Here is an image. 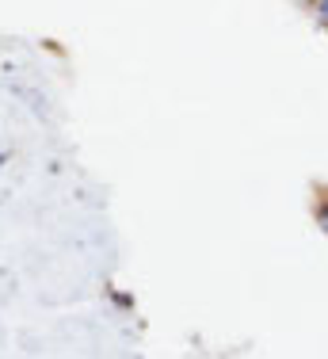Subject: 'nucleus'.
Here are the masks:
<instances>
[{"instance_id": "nucleus-1", "label": "nucleus", "mask_w": 328, "mask_h": 359, "mask_svg": "<svg viewBox=\"0 0 328 359\" xmlns=\"http://www.w3.org/2000/svg\"><path fill=\"white\" fill-rule=\"evenodd\" d=\"M317 20L328 23V0H317Z\"/></svg>"}, {"instance_id": "nucleus-2", "label": "nucleus", "mask_w": 328, "mask_h": 359, "mask_svg": "<svg viewBox=\"0 0 328 359\" xmlns=\"http://www.w3.org/2000/svg\"><path fill=\"white\" fill-rule=\"evenodd\" d=\"M324 222H328V215H324Z\"/></svg>"}]
</instances>
